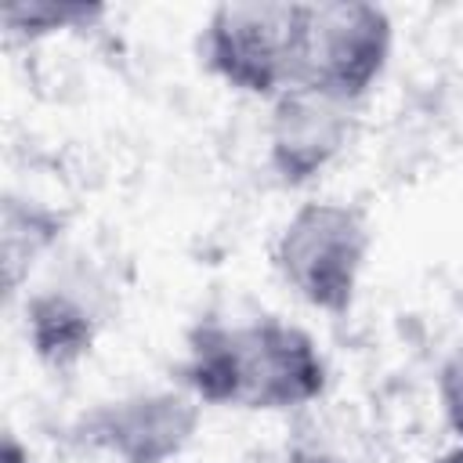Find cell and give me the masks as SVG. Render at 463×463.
<instances>
[{
  "instance_id": "12",
  "label": "cell",
  "mask_w": 463,
  "mask_h": 463,
  "mask_svg": "<svg viewBox=\"0 0 463 463\" xmlns=\"http://www.w3.org/2000/svg\"><path fill=\"white\" fill-rule=\"evenodd\" d=\"M0 463H29V456L22 452V445L14 438L4 441V452H0Z\"/></svg>"
},
{
  "instance_id": "9",
  "label": "cell",
  "mask_w": 463,
  "mask_h": 463,
  "mask_svg": "<svg viewBox=\"0 0 463 463\" xmlns=\"http://www.w3.org/2000/svg\"><path fill=\"white\" fill-rule=\"evenodd\" d=\"M101 18V7L87 4H54V0H29V4H7L4 7V25L11 36L22 40H40L54 36L65 29H87Z\"/></svg>"
},
{
  "instance_id": "2",
  "label": "cell",
  "mask_w": 463,
  "mask_h": 463,
  "mask_svg": "<svg viewBox=\"0 0 463 463\" xmlns=\"http://www.w3.org/2000/svg\"><path fill=\"white\" fill-rule=\"evenodd\" d=\"M369 224L340 199H307L279 228L271 264L311 311L344 318L354 307L369 260Z\"/></svg>"
},
{
  "instance_id": "1",
  "label": "cell",
  "mask_w": 463,
  "mask_h": 463,
  "mask_svg": "<svg viewBox=\"0 0 463 463\" xmlns=\"http://www.w3.org/2000/svg\"><path fill=\"white\" fill-rule=\"evenodd\" d=\"M329 383L315 336L286 318L199 322L188 333L181 387L199 405L286 412L322 398Z\"/></svg>"
},
{
  "instance_id": "8",
  "label": "cell",
  "mask_w": 463,
  "mask_h": 463,
  "mask_svg": "<svg viewBox=\"0 0 463 463\" xmlns=\"http://www.w3.org/2000/svg\"><path fill=\"white\" fill-rule=\"evenodd\" d=\"M58 235H61V217L54 210L7 199V206H4V275H7L11 293L22 279V268H29Z\"/></svg>"
},
{
  "instance_id": "10",
  "label": "cell",
  "mask_w": 463,
  "mask_h": 463,
  "mask_svg": "<svg viewBox=\"0 0 463 463\" xmlns=\"http://www.w3.org/2000/svg\"><path fill=\"white\" fill-rule=\"evenodd\" d=\"M434 391H438V405H441L445 427L463 445V340L452 344V351L441 358L438 376H434Z\"/></svg>"
},
{
  "instance_id": "4",
  "label": "cell",
  "mask_w": 463,
  "mask_h": 463,
  "mask_svg": "<svg viewBox=\"0 0 463 463\" xmlns=\"http://www.w3.org/2000/svg\"><path fill=\"white\" fill-rule=\"evenodd\" d=\"M394 47L391 14L380 4H307L293 87H311L358 105L383 76Z\"/></svg>"
},
{
  "instance_id": "7",
  "label": "cell",
  "mask_w": 463,
  "mask_h": 463,
  "mask_svg": "<svg viewBox=\"0 0 463 463\" xmlns=\"http://www.w3.org/2000/svg\"><path fill=\"white\" fill-rule=\"evenodd\" d=\"M25 333L47 365L65 369L90 351L94 311L65 289H43L25 304Z\"/></svg>"
},
{
  "instance_id": "3",
  "label": "cell",
  "mask_w": 463,
  "mask_h": 463,
  "mask_svg": "<svg viewBox=\"0 0 463 463\" xmlns=\"http://www.w3.org/2000/svg\"><path fill=\"white\" fill-rule=\"evenodd\" d=\"M307 4H221L199 33L203 65L239 94L275 101L297 80Z\"/></svg>"
},
{
  "instance_id": "5",
  "label": "cell",
  "mask_w": 463,
  "mask_h": 463,
  "mask_svg": "<svg viewBox=\"0 0 463 463\" xmlns=\"http://www.w3.org/2000/svg\"><path fill=\"white\" fill-rule=\"evenodd\" d=\"M203 420V405L181 391H141L90 409L80 423L87 445L116 463H170L188 449Z\"/></svg>"
},
{
  "instance_id": "6",
  "label": "cell",
  "mask_w": 463,
  "mask_h": 463,
  "mask_svg": "<svg viewBox=\"0 0 463 463\" xmlns=\"http://www.w3.org/2000/svg\"><path fill=\"white\" fill-rule=\"evenodd\" d=\"M351 109L311 87H289L271 101L268 119V166L297 188L315 181L351 141Z\"/></svg>"
},
{
  "instance_id": "13",
  "label": "cell",
  "mask_w": 463,
  "mask_h": 463,
  "mask_svg": "<svg viewBox=\"0 0 463 463\" xmlns=\"http://www.w3.org/2000/svg\"><path fill=\"white\" fill-rule=\"evenodd\" d=\"M430 463H463V445L456 441L449 452H441V456H438V459H430Z\"/></svg>"
},
{
  "instance_id": "11",
  "label": "cell",
  "mask_w": 463,
  "mask_h": 463,
  "mask_svg": "<svg viewBox=\"0 0 463 463\" xmlns=\"http://www.w3.org/2000/svg\"><path fill=\"white\" fill-rule=\"evenodd\" d=\"M268 463H336V459H333V456H326V452L293 449V452H286V456H279V459H268Z\"/></svg>"
}]
</instances>
